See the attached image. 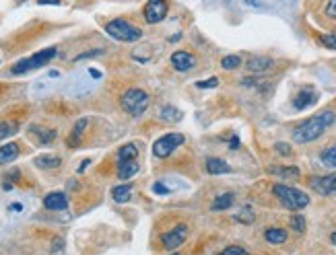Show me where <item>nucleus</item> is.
<instances>
[{
    "mask_svg": "<svg viewBox=\"0 0 336 255\" xmlns=\"http://www.w3.org/2000/svg\"><path fill=\"white\" fill-rule=\"evenodd\" d=\"M217 84H219V78H217V76H212V78H208V80H198V82H196L198 89H214Z\"/></svg>",
    "mask_w": 336,
    "mask_h": 255,
    "instance_id": "34",
    "label": "nucleus"
},
{
    "mask_svg": "<svg viewBox=\"0 0 336 255\" xmlns=\"http://www.w3.org/2000/svg\"><path fill=\"white\" fill-rule=\"evenodd\" d=\"M184 136L182 134H165V136H161L155 144H153V155L157 157V159H167L172 155V152L176 150V148H180L182 144H184Z\"/></svg>",
    "mask_w": 336,
    "mask_h": 255,
    "instance_id": "6",
    "label": "nucleus"
},
{
    "mask_svg": "<svg viewBox=\"0 0 336 255\" xmlns=\"http://www.w3.org/2000/svg\"><path fill=\"white\" fill-rule=\"evenodd\" d=\"M291 229L297 231V233H303L305 231V218L301 214H293L291 216Z\"/></svg>",
    "mask_w": 336,
    "mask_h": 255,
    "instance_id": "31",
    "label": "nucleus"
},
{
    "mask_svg": "<svg viewBox=\"0 0 336 255\" xmlns=\"http://www.w3.org/2000/svg\"><path fill=\"white\" fill-rule=\"evenodd\" d=\"M120 103H122V109L134 118L142 116L149 107V95L142 91V89H128L122 99H120Z\"/></svg>",
    "mask_w": 336,
    "mask_h": 255,
    "instance_id": "3",
    "label": "nucleus"
},
{
    "mask_svg": "<svg viewBox=\"0 0 336 255\" xmlns=\"http://www.w3.org/2000/svg\"><path fill=\"white\" fill-rule=\"evenodd\" d=\"M19 132V124L17 122H0V140H5L13 134Z\"/></svg>",
    "mask_w": 336,
    "mask_h": 255,
    "instance_id": "24",
    "label": "nucleus"
},
{
    "mask_svg": "<svg viewBox=\"0 0 336 255\" xmlns=\"http://www.w3.org/2000/svg\"><path fill=\"white\" fill-rule=\"evenodd\" d=\"M330 241H332V243L336 245V233H332V237H330Z\"/></svg>",
    "mask_w": 336,
    "mask_h": 255,
    "instance_id": "43",
    "label": "nucleus"
},
{
    "mask_svg": "<svg viewBox=\"0 0 336 255\" xmlns=\"http://www.w3.org/2000/svg\"><path fill=\"white\" fill-rule=\"evenodd\" d=\"M322 163L326 165V167H330V169H336V146H332V148H328L326 152H322Z\"/></svg>",
    "mask_w": 336,
    "mask_h": 255,
    "instance_id": "26",
    "label": "nucleus"
},
{
    "mask_svg": "<svg viewBox=\"0 0 336 255\" xmlns=\"http://www.w3.org/2000/svg\"><path fill=\"white\" fill-rule=\"evenodd\" d=\"M219 255H250L244 247H239V245H231V247H227V249H223Z\"/></svg>",
    "mask_w": 336,
    "mask_h": 255,
    "instance_id": "32",
    "label": "nucleus"
},
{
    "mask_svg": "<svg viewBox=\"0 0 336 255\" xmlns=\"http://www.w3.org/2000/svg\"><path fill=\"white\" fill-rule=\"evenodd\" d=\"M105 31H107L109 37H114V39H118V41H126V43L138 41V39L142 37V31H140L138 27H134L132 23L124 21V19H114V21H109V23L105 25Z\"/></svg>",
    "mask_w": 336,
    "mask_h": 255,
    "instance_id": "4",
    "label": "nucleus"
},
{
    "mask_svg": "<svg viewBox=\"0 0 336 255\" xmlns=\"http://www.w3.org/2000/svg\"><path fill=\"white\" fill-rule=\"evenodd\" d=\"M87 124H89V120H87V118H81V120L75 124V128H73V134L68 136V146H77V144L81 142V136H83V132H85Z\"/></svg>",
    "mask_w": 336,
    "mask_h": 255,
    "instance_id": "20",
    "label": "nucleus"
},
{
    "mask_svg": "<svg viewBox=\"0 0 336 255\" xmlns=\"http://www.w3.org/2000/svg\"><path fill=\"white\" fill-rule=\"evenodd\" d=\"M130 185H118L111 189V197H114L116 202H128L130 200Z\"/></svg>",
    "mask_w": 336,
    "mask_h": 255,
    "instance_id": "25",
    "label": "nucleus"
},
{
    "mask_svg": "<svg viewBox=\"0 0 336 255\" xmlns=\"http://www.w3.org/2000/svg\"><path fill=\"white\" fill-rule=\"evenodd\" d=\"M43 206H45L47 210H66L68 197H66V193H62V191H52V193H47V195L43 197Z\"/></svg>",
    "mask_w": 336,
    "mask_h": 255,
    "instance_id": "11",
    "label": "nucleus"
},
{
    "mask_svg": "<svg viewBox=\"0 0 336 255\" xmlns=\"http://www.w3.org/2000/svg\"><path fill=\"white\" fill-rule=\"evenodd\" d=\"M56 54V47H47V49H41V52H37V54H33L31 58H25V60H21V62H17L15 66H13V74H25V72H29V70H35V68H39V66H45Z\"/></svg>",
    "mask_w": 336,
    "mask_h": 255,
    "instance_id": "5",
    "label": "nucleus"
},
{
    "mask_svg": "<svg viewBox=\"0 0 336 255\" xmlns=\"http://www.w3.org/2000/svg\"><path fill=\"white\" fill-rule=\"evenodd\" d=\"M172 64H174V68H176V70L186 72V70L194 68L196 58H194L190 52H184V49H180V52H174V54H172Z\"/></svg>",
    "mask_w": 336,
    "mask_h": 255,
    "instance_id": "10",
    "label": "nucleus"
},
{
    "mask_svg": "<svg viewBox=\"0 0 336 255\" xmlns=\"http://www.w3.org/2000/svg\"><path fill=\"white\" fill-rule=\"evenodd\" d=\"M37 136H39V142H41V144H50V142L56 140L58 132H56V130H39Z\"/></svg>",
    "mask_w": 336,
    "mask_h": 255,
    "instance_id": "30",
    "label": "nucleus"
},
{
    "mask_svg": "<svg viewBox=\"0 0 336 255\" xmlns=\"http://www.w3.org/2000/svg\"><path fill=\"white\" fill-rule=\"evenodd\" d=\"M99 54H101V49H95V52H87V54L77 56V60H83V58H93V56H99Z\"/></svg>",
    "mask_w": 336,
    "mask_h": 255,
    "instance_id": "37",
    "label": "nucleus"
},
{
    "mask_svg": "<svg viewBox=\"0 0 336 255\" xmlns=\"http://www.w3.org/2000/svg\"><path fill=\"white\" fill-rule=\"evenodd\" d=\"M136 173H138V163H136V159H134V161H120V165H118V177H120L122 181L130 179V177L136 175Z\"/></svg>",
    "mask_w": 336,
    "mask_h": 255,
    "instance_id": "18",
    "label": "nucleus"
},
{
    "mask_svg": "<svg viewBox=\"0 0 336 255\" xmlns=\"http://www.w3.org/2000/svg\"><path fill=\"white\" fill-rule=\"evenodd\" d=\"M270 173H274L278 177H285V179H297L301 175L297 167H272Z\"/></svg>",
    "mask_w": 336,
    "mask_h": 255,
    "instance_id": "21",
    "label": "nucleus"
},
{
    "mask_svg": "<svg viewBox=\"0 0 336 255\" xmlns=\"http://www.w3.org/2000/svg\"><path fill=\"white\" fill-rule=\"evenodd\" d=\"M272 64L274 62L270 58H266V56H254V58L248 60V70L250 72H266Z\"/></svg>",
    "mask_w": 336,
    "mask_h": 255,
    "instance_id": "16",
    "label": "nucleus"
},
{
    "mask_svg": "<svg viewBox=\"0 0 336 255\" xmlns=\"http://www.w3.org/2000/svg\"><path fill=\"white\" fill-rule=\"evenodd\" d=\"M89 72H91L93 78H99V76H101V72H97V70H89Z\"/></svg>",
    "mask_w": 336,
    "mask_h": 255,
    "instance_id": "42",
    "label": "nucleus"
},
{
    "mask_svg": "<svg viewBox=\"0 0 336 255\" xmlns=\"http://www.w3.org/2000/svg\"><path fill=\"white\" fill-rule=\"evenodd\" d=\"M118 157H120V161H134L138 157V148L134 144H124L118 150Z\"/></svg>",
    "mask_w": 336,
    "mask_h": 255,
    "instance_id": "22",
    "label": "nucleus"
},
{
    "mask_svg": "<svg viewBox=\"0 0 336 255\" xmlns=\"http://www.w3.org/2000/svg\"><path fill=\"white\" fill-rule=\"evenodd\" d=\"M206 171L210 175H223V173H229L231 167L227 161H223V159H217V157H210L206 159Z\"/></svg>",
    "mask_w": 336,
    "mask_h": 255,
    "instance_id": "14",
    "label": "nucleus"
},
{
    "mask_svg": "<svg viewBox=\"0 0 336 255\" xmlns=\"http://www.w3.org/2000/svg\"><path fill=\"white\" fill-rule=\"evenodd\" d=\"M176 255H180V253H176Z\"/></svg>",
    "mask_w": 336,
    "mask_h": 255,
    "instance_id": "45",
    "label": "nucleus"
},
{
    "mask_svg": "<svg viewBox=\"0 0 336 255\" xmlns=\"http://www.w3.org/2000/svg\"><path fill=\"white\" fill-rule=\"evenodd\" d=\"M167 0H149V3L145 5V21L149 25H155V23H161L165 17H167Z\"/></svg>",
    "mask_w": 336,
    "mask_h": 255,
    "instance_id": "7",
    "label": "nucleus"
},
{
    "mask_svg": "<svg viewBox=\"0 0 336 255\" xmlns=\"http://www.w3.org/2000/svg\"><path fill=\"white\" fill-rule=\"evenodd\" d=\"M274 148H276L278 155H283V157H291V146H289V144H285V142H276V144H274Z\"/></svg>",
    "mask_w": 336,
    "mask_h": 255,
    "instance_id": "33",
    "label": "nucleus"
},
{
    "mask_svg": "<svg viewBox=\"0 0 336 255\" xmlns=\"http://www.w3.org/2000/svg\"><path fill=\"white\" fill-rule=\"evenodd\" d=\"M221 66L225 68V70H235L242 66V58L239 56H225L221 60Z\"/></svg>",
    "mask_w": 336,
    "mask_h": 255,
    "instance_id": "27",
    "label": "nucleus"
},
{
    "mask_svg": "<svg viewBox=\"0 0 336 255\" xmlns=\"http://www.w3.org/2000/svg\"><path fill=\"white\" fill-rule=\"evenodd\" d=\"M186 239H188V226H186V224H178L176 229H172V231L163 233L161 243H163V247H165V249L176 251L180 245H184V241H186Z\"/></svg>",
    "mask_w": 336,
    "mask_h": 255,
    "instance_id": "8",
    "label": "nucleus"
},
{
    "mask_svg": "<svg viewBox=\"0 0 336 255\" xmlns=\"http://www.w3.org/2000/svg\"><path fill=\"white\" fill-rule=\"evenodd\" d=\"M39 169H56V167H60V157H56V155H39V157H35V161H33Z\"/></svg>",
    "mask_w": 336,
    "mask_h": 255,
    "instance_id": "19",
    "label": "nucleus"
},
{
    "mask_svg": "<svg viewBox=\"0 0 336 255\" xmlns=\"http://www.w3.org/2000/svg\"><path fill=\"white\" fill-rule=\"evenodd\" d=\"M233 200H235V195H233L231 191H227V193H221V195H217V197L212 200V204H210V210H214V212H219V210H227V208H231Z\"/></svg>",
    "mask_w": 336,
    "mask_h": 255,
    "instance_id": "17",
    "label": "nucleus"
},
{
    "mask_svg": "<svg viewBox=\"0 0 336 255\" xmlns=\"http://www.w3.org/2000/svg\"><path fill=\"white\" fill-rule=\"evenodd\" d=\"M272 193L278 197V202H281L287 210H293V212L303 210V208L307 206V204H309L307 193L301 191V189H297V187H291V185L276 183V185L272 187Z\"/></svg>",
    "mask_w": 336,
    "mask_h": 255,
    "instance_id": "2",
    "label": "nucleus"
},
{
    "mask_svg": "<svg viewBox=\"0 0 336 255\" xmlns=\"http://www.w3.org/2000/svg\"><path fill=\"white\" fill-rule=\"evenodd\" d=\"M7 179H13V181H17V179H19V171H17V169H13L11 173H7Z\"/></svg>",
    "mask_w": 336,
    "mask_h": 255,
    "instance_id": "40",
    "label": "nucleus"
},
{
    "mask_svg": "<svg viewBox=\"0 0 336 255\" xmlns=\"http://www.w3.org/2000/svg\"><path fill=\"white\" fill-rule=\"evenodd\" d=\"M19 3H23V0H19Z\"/></svg>",
    "mask_w": 336,
    "mask_h": 255,
    "instance_id": "44",
    "label": "nucleus"
},
{
    "mask_svg": "<svg viewBox=\"0 0 336 255\" xmlns=\"http://www.w3.org/2000/svg\"><path fill=\"white\" fill-rule=\"evenodd\" d=\"M19 157V144L9 142L5 146H0V165H9Z\"/></svg>",
    "mask_w": 336,
    "mask_h": 255,
    "instance_id": "13",
    "label": "nucleus"
},
{
    "mask_svg": "<svg viewBox=\"0 0 336 255\" xmlns=\"http://www.w3.org/2000/svg\"><path fill=\"white\" fill-rule=\"evenodd\" d=\"M229 144H231V150H237L239 148V138L237 136H231V142Z\"/></svg>",
    "mask_w": 336,
    "mask_h": 255,
    "instance_id": "39",
    "label": "nucleus"
},
{
    "mask_svg": "<svg viewBox=\"0 0 336 255\" xmlns=\"http://www.w3.org/2000/svg\"><path fill=\"white\" fill-rule=\"evenodd\" d=\"M180 111L176 109V107H172V105H165L163 109H161V118L165 120V122H176V120H180Z\"/></svg>",
    "mask_w": 336,
    "mask_h": 255,
    "instance_id": "28",
    "label": "nucleus"
},
{
    "mask_svg": "<svg viewBox=\"0 0 336 255\" xmlns=\"http://www.w3.org/2000/svg\"><path fill=\"white\" fill-rule=\"evenodd\" d=\"M264 239L270 243V245H281L287 241V231L285 229H278V226H270L264 231Z\"/></svg>",
    "mask_w": 336,
    "mask_h": 255,
    "instance_id": "15",
    "label": "nucleus"
},
{
    "mask_svg": "<svg viewBox=\"0 0 336 255\" xmlns=\"http://www.w3.org/2000/svg\"><path fill=\"white\" fill-rule=\"evenodd\" d=\"M89 165H91V161H89V159H87V161H83V165L79 167V173H83V171H85V169H87Z\"/></svg>",
    "mask_w": 336,
    "mask_h": 255,
    "instance_id": "41",
    "label": "nucleus"
},
{
    "mask_svg": "<svg viewBox=\"0 0 336 255\" xmlns=\"http://www.w3.org/2000/svg\"><path fill=\"white\" fill-rule=\"evenodd\" d=\"M235 220L242 222V224H252V222L256 220V214H254V210H252L250 206H244V208H239V212L235 214Z\"/></svg>",
    "mask_w": 336,
    "mask_h": 255,
    "instance_id": "23",
    "label": "nucleus"
},
{
    "mask_svg": "<svg viewBox=\"0 0 336 255\" xmlns=\"http://www.w3.org/2000/svg\"><path fill=\"white\" fill-rule=\"evenodd\" d=\"M39 5H54V7H60V0H37Z\"/></svg>",
    "mask_w": 336,
    "mask_h": 255,
    "instance_id": "38",
    "label": "nucleus"
},
{
    "mask_svg": "<svg viewBox=\"0 0 336 255\" xmlns=\"http://www.w3.org/2000/svg\"><path fill=\"white\" fill-rule=\"evenodd\" d=\"M153 191H155V193H163V195L170 193V189H167L163 183H155V185H153Z\"/></svg>",
    "mask_w": 336,
    "mask_h": 255,
    "instance_id": "36",
    "label": "nucleus"
},
{
    "mask_svg": "<svg viewBox=\"0 0 336 255\" xmlns=\"http://www.w3.org/2000/svg\"><path fill=\"white\" fill-rule=\"evenodd\" d=\"M326 15L330 19L336 21V0H328V5H326Z\"/></svg>",
    "mask_w": 336,
    "mask_h": 255,
    "instance_id": "35",
    "label": "nucleus"
},
{
    "mask_svg": "<svg viewBox=\"0 0 336 255\" xmlns=\"http://www.w3.org/2000/svg\"><path fill=\"white\" fill-rule=\"evenodd\" d=\"M334 120H336L334 111H330V109L320 111L318 116L305 120L303 124H299V126L293 130V140H295L297 144L314 142V140H318V138H320V136H322V134L334 124Z\"/></svg>",
    "mask_w": 336,
    "mask_h": 255,
    "instance_id": "1",
    "label": "nucleus"
},
{
    "mask_svg": "<svg viewBox=\"0 0 336 255\" xmlns=\"http://www.w3.org/2000/svg\"><path fill=\"white\" fill-rule=\"evenodd\" d=\"M309 185H311V189L318 191L320 195L336 193V171L330 173V175H324V177H311V179H309Z\"/></svg>",
    "mask_w": 336,
    "mask_h": 255,
    "instance_id": "9",
    "label": "nucleus"
},
{
    "mask_svg": "<svg viewBox=\"0 0 336 255\" xmlns=\"http://www.w3.org/2000/svg\"><path fill=\"white\" fill-rule=\"evenodd\" d=\"M316 99H318V95H316V91L314 89H301L299 93H297V97L293 99V105H295V109H307L309 105H314L316 103Z\"/></svg>",
    "mask_w": 336,
    "mask_h": 255,
    "instance_id": "12",
    "label": "nucleus"
},
{
    "mask_svg": "<svg viewBox=\"0 0 336 255\" xmlns=\"http://www.w3.org/2000/svg\"><path fill=\"white\" fill-rule=\"evenodd\" d=\"M320 43H322L324 47H328V49H336V31H332V33H322V35H320Z\"/></svg>",
    "mask_w": 336,
    "mask_h": 255,
    "instance_id": "29",
    "label": "nucleus"
}]
</instances>
